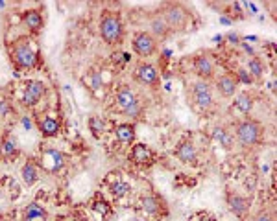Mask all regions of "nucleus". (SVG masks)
<instances>
[{"instance_id": "obj_11", "label": "nucleus", "mask_w": 277, "mask_h": 221, "mask_svg": "<svg viewBox=\"0 0 277 221\" xmlns=\"http://www.w3.org/2000/svg\"><path fill=\"white\" fill-rule=\"evenodd\" d=\"M225 203H228L231 214H235L240 219L248 216L249 208H251V199L249 197H244L237 192H231V190H228V194H225Z\"/></svg>"}, {"instance_id": "obj_6", "label": "nucleus", "mask_w": 277, "mask_h": 221, "mask_svg": "<svg viewBox=\"0 0 277 221\" xmlns=\"http://www.w3.org/2000/svg\"><path fill=\"white\" fill-rule=\"evenodd\" d=\"M117 105L122 109V113L130 118H139L142 115V105L135 92L128 85H122L117 92Z\"/></svg>"}, {"instance_id": "obj_3", "label": "nucleus", "mask_w": 277, "mask_h": 221, "mask_svg": "<svg viewBox=\"0 0 277 221\" xmlns=\"http://www.w3.org/2000/svg\"><path fill=\"white\" fill-rule=\"evenodd\" d=\"M187 96H189L190 107L198 110V113H211L214 109V103H216L211 81H204V79H198V77L189 83Z\"/></svg>"}, {"instance_id": "obj_20", "label": "nucleus", "mask_w": 277, "mask_h": 221, "mask_svg": "<svg viewBox=\"0 0 277 221\" xmlns=\"http://www.w3.org/2000/svg\"><path fill=\"white\" fill-rule=\"evenodd\" d=\"M37 129L43 136H56L61 131V122L54 116H43L37 120Z\"/></svg>"}, {"instance_id": "obj_9", "label": "nucleus", "mask_w": 277, "mask_h": 221, "mask_svg": "<svg viewBox=\"0 0 277 221\" xmlns=\"http://www.w3.org/2000/svg\"><path fill=\"white\" fill-rule=\"evenodd\" d=\"M67 157L56 148H43L41 151V168L48 173H59L65 168Z\"/></svg>"}, {"instance_id": "obj_33", "label": "nucleus", "mask_w": 277, "mask_h": 221, "mask_svg": "<svg viewBox=\"0 0 277 221\" xmlns=\"http://www.w3.org/2000/svg\"><path fill=\"white\" fill-rule=\"evenodd\" d=\"M228 41H229L231 44H235V46H238V44L242 43L240 35H237V34H228Z\"/></svg>"}, {"instance_id": "obj_35", "label": "nucleus", "mask_w": 277, "mask_h": 221, "mask_svg": "<svg viewBox=\"0 0 277 221\" xmlns=\"http://www.w3.org/2000/svg\"><path fill=\"white\" fill-rule=\"evenodd\" d=\"M268 87H270V92H275V81H273V79L270 81V85Z\"/></svg>"}, {"instance_id": "obj_15", "label": "nucleus", "mask_w": 277, "mask_h": 221, "mask_svg": "<svg viewBox=\"0 0 277 221\" xmlns=\"http://www.w3.org/2000/svg\"><path fill=\"white\" fill-rule=\"evenodd\" d=\"M253 105H255V96H253L249 91H240L233 96V105H231V109L244 116H248L249 113H251Z\"/></svg>"}, {"instance_id": "obj_28", "label": "nucleus", "mask_w": 277, "mask_h": 221, "mask_svg": "<svg viewBox=\"0 0 277 221\" xmlns=\"http://www.w3.org/2000/svg\"><path fill=\"white\" fill-rule=\"evenodd\" d=\"M89 131L92 133L94 139H100V136L106 133V122H104L100 116H91V118H89Z\"/></svg>"}, {"instance_id": "obj_27", "label": "nucleus", "mask_w": 277, "mask_h": 221, "mask_svg": "<svg viewBox=\"0 0 277 221\" xmlns=\"http://www.w3.org/2000/svg\"><path fill=\"white\" fill-rule=\"evenodd\" d=\"M24 221H46V210L37 203H30L24 208Z\"/></svg>"}, {"instance_id": "obj_19", "label": "nucleus", "mask_w": 277, "mask_h": 221, "mask_svg": "<svg viewBox=\"0 0 277 221\" xmlns=\"http://www.w3.org/2000/svg\"><path fill=\"white\" fill-rule=\"evenodd\" d=\"M130 160L139 166H144V164H150L154 160V153L152 149L144 144H133V148L130 149Z\"/></svg>"}, {"instance_id": "obj_32", "label": "nucleus", "mask_w": 277, "mask_h": 221, "mask_svg": "<svg viewBox=\"0 0 277 221\" xmlns=\"http://www.w3.org/2000/svg\"><path fill=\"white\" fill-rule=\"evenodd\" d=\"M92 210L100 212V214H109V205H107V201H104V199H98V201H94Z\"/></svg>"}, {"instance_id": "obj_21", "label": "nucleus", "mask_w": 277, "mask_h": 221, "mask_svg": "<svg viewBox=\"0 0 277 221\" xmlns=\"http://www.w3.org/2000/svg\"><path fill=\"white\" fill-rule=\"evenodd\" d=\"M22 22L32 34H39L43 28V13L39 10H28L22 13Z\"/></svg>"}, {"instance_id": "obj_29", "label": "nucleus", "mask_w": 277, "mask_h": 221, "mask_svg": "<svg viewBox=\"0 0 277 221\" xmlns=\"http://www.w3.org/2000/svg\"><path fill=\"white\" fill-rule=\"evenodd\" d=\"M109 190H111V194L115 197H124V196H128V194L132 192V186H130V183H126V181L118 179V181H115V183L109 186Z\"/></svg>"}, {"instance_id": "obj_23", "label": "nucleus", "mask_w": 277, "mask_h": 221, "mask_svg": "<svg viewBox=\"0 0 277 221\" xmlns=\"http://www.w3.org/2000/svg\"><path fill=\"white\" fill-rule=\"evenodd\" d=\"M83 83H85V87H87L91 92H94V94H98V92H102L104 89H106L102 74L96 72V70H89V72L83 76Z\"/></svg>"}, {"instance_id": "obj_4", "label": "nucleus", "mask_w": 277, "mask_h": 221, "mask_svg": "<svg viewBox=\"0 0 277 221\" xmlns=\"http://www.w3.org/2000/svg\"><path fill=\"white\" fill-rule=\"evenodd\" d=\"M161 17L165 19L166 26L170 32H187L192 22V13L185 4L180 2H168V4L161 6Z\"/></svg>"}, {"instance_id": "obj_5", "label": "nucleus", "mask_w": 277, "mask_h": 221, "mask_svg": "<svg viewBox=\"0 0 277 221\" xmlns=\"http://www.w3.org/2000/svg\"><path fill=\"white\" fill-rule=\"evenodd\" d=\"M100 35L109 46H118L124 41V22L115 11H106L100 20Z\"/></svg>"}, {"instance_id": "obj_13", "label": "nucleus", "mask_w": 277, "mask_h": 221, "mask_svg": "<svg viewBox=\"0 0 277 221\" xmlns=\"http://www.w3.org/2000/svg\"><path fill=\"white\" fill-rule=\"evenodd\" d=\"M175 157L183 164H190V166H196L199 162L198 148L190 140H181L180 144H178V148H175Z\"/></svg>"}, {"instance_id": "obj_22", "label": "nucleus", "mask_w": 277, "mask_h": 221, "mask_svg": "<svg viewBox=\"0 0 277 221\" xmlns=\"http://www.w3.org/2000/svg\"><path fill=\"white\" fill-rule=\"evenodd\" d=\"M0 155L6 160H13L19 157V144H17V140L11 135H6L2 139V142H0Z\"/></svg>"}, {"instance_id": "obj_1", "label": "nucleus", "mask_w": 277, "mask_h": 221, "mask_svg": "<svg viewBox=\"0 0 277 221\" xmlns=\"http://www.w3.org/2000/svg\"><path fill=\"white\" fill-rule=\"evenodd\" d=\"M10 58L17 68L30 70V68L37 67V63H39V50L35 46L34 39H30L28 35H22V37L15 39L13 44H11Z\"/></svg>"}, {"instance_id": "obj_10", "label": "nucleus", "mask_w": 277, "mask_h": 221, "mask_svg": "<svg viewBox=\"0 0 277 221\" xmlns=\"http://www.w3.org/2000/svg\"><path fill=\"white\" fill-rule=\"evenodd\" d=\"M213 81H214L213 91L216 92L220 98H225V100H229V98H233L235 94H237L238 83H237V77H235V74H231V72L220 74V76L214 77Z\"/></svg>"}, {"instance_id": "obj_31", "label": "nucleus", "mask_w": 277, "mask_h": 221, "mask_svg": "<svg viewBox=\"0 0 277 221\" xmlns=\"http://www.w3.org/2000/svg\"><path fill=\"white\" fill-rule=\"evenodd\" d=\"M251 221H275V217L270 210H261L251 217Z\"/></svg>"}, {"instance_id": "obj_7", "label": "nucleus", "mask_w": 277, "mask_h": 221, "mask_svg": "<svg viewBox=\"0 0 277 221\" xmlns=\"http://www.w3.org/2000/svg\"><path fill=\"white\" fill-rule=\"evenodd\" d=\"M192 68H194L198 79L213 81L214 77H216V63H214L213 56L207 52H202V53H198V56H194Z\"/></svg>"}, {"instance_id": "obj_2", "label": "nucleus", "mask_w": 277, "mask_h": 221, "mask_svg": "<svg viewBox=\"0 0 277 221\" xmlns=\"http://www.w3.org/2000/svg\"><path fill=\"white\" fill-rule=\"evenodd\" d=\"M263 124L259 120H253L249 116H244L242 120H238L235 124L233 136H235V144H238L242 149H253L257 148L261 142H263Z\"/></svg>"}, {"instance_id": "obj_17", "label": "nucleus", "mask_w": 277, "mask_h": 221, "mask_svg": "<svg viewBox=\"0 0 277 221\" xmlns=\"http://www.w3.org/2000/svg\"><path fill=\"white\" fill-rule=\"evenodd\" d=\"M213 139L218 142L225 151H231L235 148V136L233 131L229 129L228 125H214L213 127Z\"/></svg>"}, {"instance_id": "obj_8", "label": "nucleus", "mask_w": 277, "mask_h": 221, "mask_svg": "<svg viewBox=\"0 0 277 221\" xmlns=\"http://www.w3.org/2000/svg\"><path fill=\"white\" fill-rule=\"evenodd\" d=\"M133 52L141 58H152L154 53L157 52V46H159V41H157L154 35H150L148 32H137L133 35Z\"/></svg>"}, {"instance_id": "obj_34", "label": "nucleus", "mask_w": 277, "mask_h": 221, "mask_svg": "<svg viewBox=\"0 0 277 221\" xmlns=\"http://www.w3.org/2000/svg\"><path fill=\"white\" fill-rule=\"evenodd\" d=\"M22 127H24V129H32V122H30V118L28 116H22Z\"/></svg>"}, {"instance_id": "obj_30", "label": "nucleus", "mask_w": 277, "mask_h": 221, "mask_svg": "<svg viewBox=\"0 0 277 221\" xmlns=\"http://www.w3.org/2000/svg\"><path fill=\"white\" fill-rule=\"evenodd\" d=\"M237 83L238 85H240V83H242V85H253V77L249 76V72L248 70H246V68H237Z\"/></svg>"}, {"instance_id": "obj_16", "label": "nucleus", "mask_w": 277, "mask_h": 221, "mask_svg": "<svg viewBox=\"0 0 277 221\" xmlns=\"http://www.w3.org/2000/svg\"><path fill=\"white\" fill-rule=\"evenodd\" d=\"M142 210L152 217H161L163 214H166V207H165V201L161 199L159 196H144L142 197Z\"/></svg>"}, {"instance_id": "obj_14", "label": "nucleus", "mask_w": 277, "mask_h": 221, "mask_svg": "<svg viewBox=\"0 0 277 221\" xmlns=\"http://www.w3.org/2000/svg\"><path fill=\"white\" fill-rule=\"evenodd\" d=\"M135 77H137V81L142 83V85H146V87L159 85V72H157L156 67L150 65V63H141V65H137Z\"/></svg>"}, {"instance_id": "obj_36", "label": "nucleus", "mask_w": 277, "mask_h": 221, "mask_svg": "<svg viewBox=\"0 0 277 221\" xmlns=\"http://www.w3.org/2000/svg\"><path fill=\"white\" fill-rule=\"evenodd\" d=\"M65 221H72V219H65Z\"/></svg>"}, {"instance_id": "obj_25", "label": "nucleus", "mask_w": 277, "mask_h": 221, "mask_svg": "<svg viewBox=\"0 0 277 221\" xmlns=\"http://www.w3.org/2000/svg\"><path fill=\"white\" fill-rule=\"evenodd\" d=\"M249 72V76L253 77V81L257 83V81H261L263 79V76H264V63H263V59L261 58H257V56H253V58H248V68H246Z\"/></svg>"}, {"instance_id": "obj_12", "label": "nucleus", "mask_w": 277, "mask_h": 221, "mask_svg": "<svg viewBox=\"0 0 277 221\" xmlns=\"http://www.w3.org/2000/svg\"><path fill=\"white\" fill-rule=\"evenodd\" d=\"M46 92V85L39 79H30L24 85V92H22V105L26 107H34L35 103H39V100L44 96Z\"/></svg>"}, {"instance_id": "obj_24", "label": "nucleus", "mask_w": 277, "mask_h": 221, "mask_svg": "<svg viewBox=\"0 0 277 221\" xmlns=\"http://www.w3.org/2000/svg\"><path fill=\"white\" fill-rule=\"evenodd\" d=\"M20 177L24 181L26 186H34L37 181H39V170H37V164L34 160H26V164L20 170Z\"/></svg>"}, {"instance_id": "obj_18", "label": "nucleus", "mask_w": 277, "mask_h": 221, "mask_svg": "<svg viewBox=\"0 0 277 221\" xmlns=\"http://www.w3.org/2000/svg\"><path fill=\"white\" fill-rule=\"evenodd\" d=\"M148 34L154 35L157 41H165V39H168V35H170L172 32L170 28L166 26L165 19L161 17V13H156L150 19V32H148Z\"/></svg>"}, {"instance_id": "obj_26", "label": "nucleus", "mask_w": 277, "mask_h": 221, "mask_svg": "<svg viewBox=\"0 0 277 221\" xmlns=\"http://www.w3.org/2000/svg\"><path fill=\"white\" fill-rule=\"evenodd\" d=\"M115 139L118 142H124V144H130L135 140V125L133 124H120L115 127Z\"/></svg>"}]
</instances>
